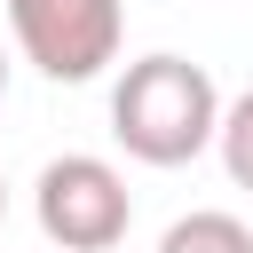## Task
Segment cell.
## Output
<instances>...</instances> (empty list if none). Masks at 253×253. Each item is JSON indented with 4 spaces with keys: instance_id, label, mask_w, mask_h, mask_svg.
<instances>
[{
    "instance_id": "cell-1",
    "label": "cell",
    "mask_w": 253,
    "mask_h": 253,
    "mask_svg": "<svg viewBox=\"0 0 253 253\" xmlns=\"http://www.w3.org/2000/svg\"><path fill=\"white\" fill-rule=\"evenodd\" d=\"M111 134L134 166H190L221 134V87L190 55H134L111 87Z\"/></svg>"
},
{
    "instance_id": "cell-2",
    "label": "cell",
    "mask_w": 253,
    "mask_h": 253,
    "mask_svg": "<svg viewBox=\"0 0 253 253\" xmlns=\"http://www.w3.org/2000/svg\"><path fill=\"white\" fill-rule=\"evenodd\" d=\"M0 16L16 55L55 87L103 79L126 47V0H0Z\"/></svg>"
},
{
    "instance_id": "cell-3",
    "label": "cell",
    "mask_w": 253,
    "mask_h": 253,
    "mask_svg": "<svg viewBox=\"0 0 253 253\" xmlns=\"http://www.w3.org/2000/svg\"><path fill=\"white\" fill-rule=\"evenodd\" d=\"M32 213H40V237H47L55 253H111V245H126V229H134V190H126V174H119L111 158L63 150V158L40 166Z\"/></svg>"
},
{
    "instance_id": "cell-4",
    "label": "cell",
    "mask_w": 253,
    "mask_h": 253,
    "mask_svg": "<svg viewBox=\"0 0 253 253\" xmlns=\"http://www.w3.org/2000/svg\"><path fill=\"white\" fill-rule=\"evenodd\" d=\"M158 253H253V229H245L237 213H221V206H198V213L166 221Z\"/></svg>"
},
{
    "instance_id": "cell-5",
    "label": "cell",
    "mask_w": 253,
    "mask_h": 253,
    "mask_svg": "<svg viewBox=\"0 0 253 253\" xmlns=\"http://www.w3.org/2000/svg\"><path fill=\"white\" fill-rule=\"evenodd\" d=\"M213 150H221V174H229L237 190H253V87L221 103V134H213Z\"/></svg>"
},
{
    "instance_id": "cell-6",
    "label": "cell",
    "mask_w": 253,
    "mask_h": 253,
    "mask_svg": "<svg viewBox=\"0 0 253 253\" xmlns=\"http://www.w3.org/2000/svg\"><path fill=\"white\" fill-rule=\"evenodd\" d=\"M0 221H8V174H0Z\"/></svg>"
},
{
    "instance_id": "cell-7",
    "label": "cell",
    "mask_w": 253,
    "mask_h": 253,
    "mask_svg": "<svg viewBox=\"0 0 253 253\" xmlns=\"http://www.w3.org/2000/svg\"><path fill=\"white\" fill-rule=\"evenodd\" d=\"M0 95H8V47H0Z\"/></svg>"
}]
</instances>
